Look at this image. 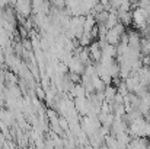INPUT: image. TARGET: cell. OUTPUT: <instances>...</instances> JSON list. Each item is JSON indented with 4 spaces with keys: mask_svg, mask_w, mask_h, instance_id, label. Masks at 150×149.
<instances>
[{
    "mask_svg": "<svg viewBox=\"0 0 150 149\" xmlns=\"http://www.w3.org/2000/svg\"><path fill=\"white\" fill-rule=\"evenodd\" d=\"M131 138H150V123L144 117H137L128 124Z\"/></svg>",
    "mask_w": 150,
    "mask_h": 149,
    "instance_id": "6da1fadb",
    "label": "cell"
},
{
    "mask_svg": "<svg viewBox=\"0 0 150 149\" xmlns=\"http://www.w3.org/2000/svg\"><path fill=\"white\" fill-rule=\"evenodd\" d=\"M124 34H125V26L120 22V24H117L115 26H112V28L106 29L105 40H106V43H108V44L117 46V44L121 41V38H122V35H124Z\"/></svg>",
    "mask_w": 150,
    "mask_h": 149,
    "instance_id": "7a4b0ae2",
    "label": "cell"
}]
</instances>
